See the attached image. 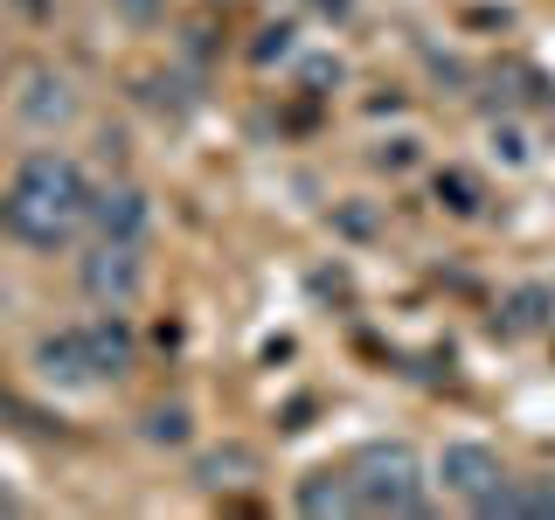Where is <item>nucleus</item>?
Masks as SVG:
<instances>
[{
  "instance_id": "f257e3e1",
  "label": "nucleus",
  "mask_w": 555,
  "mask_h": 520,
  "mask_svg": "<svg viewBox=\"0 0 555 520\" xmlns=\"http://www.w3.org/2000/svg\"><path fill=\"white\" fill-rule=\"evenodd\" d=\"M91 173H83L69 153H22L14 181L0 187V236L22 243V250H69L83 230H91Z\"/></svg>"
},
{
  "instance_id": "f03ea898",
  "label": "nucleus",
  "mask_w": 555,
  "mask_h": 520,
  "mask_svg": "<svg viewBox=\"0 0 555 520\" xmlns=\"http://www.w3.org/2000/svg\"><path fill=\"white\" fill-rule=\"evenodd\" d=\"M347 479H354V514H430V472L410 444H361L347 458Z\"/></svg>"
},
{
  "instance_id": "7ed1b4c3",
  "label": "nucleus",
  "mask_w": 555,
  "mask_h": 520,
  "mask_svg": "<svg viewBox=\"0 0 555 520\" xmlns=\"http://www.w3.org/2000/svg\"><path fill=\"white\" fill-rule=\"evenodd\" d=\"M77 291L104 312H126L146 291V243H118V236H91L77 257Z\"/></svg>"
},
{
  "instance_id": "20e7f679",
  "label": "nucleus",
  "mask_w": 555,
  "mask_h": 520,
  "mask_svg": "<svg viewBox=\"0 0 555 520\" xmlns=\"http://www.w3.org/2000/svg\"><path fill=\"white\" fill-rule=\"evenodd\" d=\"M438 485H444L451 499H465L473 514H486V499L507 485V465H500V451H493V444L459 438V444H444V451H438Z\"/></svg>"
},
{
  "instance_id": "39448f33",
  "label": "nucleus",
  "mask_w": 555,
  "mask_h": 520,
  "mask_svg": "<svg viewBox=\"0 0 555 520\" xmlns=\"http://www.w3.org/2000/svg\"><path fill=\"white\" fill-rule=\"evenodd\" d=\"M35 375L49 389H98V354H91V326H56L35 340Z\"/></svg>"
},
{
  "instance_id": "423d86ee",
  "label": "nucleus",
  "mask_w": 555,
  "mask_h": 520,
  "mask_svg": "<svg viewBox=\"0 0 555 520\" xmlns=\"http://www.w3.org/2000/svg\"><path fill=\"white\" fill-rule=\"evenodd\" d=\"M91 236H118V243H146L153 236V195L139 181H112L91 202Z\"/></svg>"
},
{
  "instance_id": "0eeeda50",
  "label": "nucleus",
  "mask_w": 555,
  "mask_h": 520,
  "mask_svg": "<svg viewBox=\"0 0 555 520\" xmlns=\"http://www.w3.org/2000/svg\"><path fill=\"white\" fill-rule=\"evenodd\" d=\"M83 326H91L98 381H118V375H132V361H139V340H132L126 312H104V306H98V320H83Z\"/></svg>"
},
{
  "instance_id": "6e6552de",
  "label": "nucleus",
  "mask_w": 555,
  "mask_h": 520,
  "mask_svg": "<svg viewBox=\"0 0 555 520\" xmlns=\"http://www.w3.org/2000/svg\"><path fill=\"white\" fill-rule=\"evenodd\" d=\"M14 112H22L28 126H69V118H77V91H69V77H56V69H35L28 91L14 98Z\"/></svg>"
},
{
  "instance_id": "1a4fd4ad",
  "label": "nucleus",
  "mask_w": 555,
  "mask_h": 520,
  "mask_svg": "<svg viewBox=\"0 0 555 520\" xmlns=\"http://www.w3.org/2000/svg\"><path fill=\"white\" fill-rule=\"evenodd\" d=\"M486 520H555V479H514L486 499Z\"/></svg>"
},
{
  "instance_id": "9d476101",
  "label": "nucleus",
  "mask_w": 555,
  "mask_h": 520,
  "mask_svg": "<svg viewBox=\"0 0 555 520\" xmlns=\"http://www.w3.org/2000/svg\"><path fill=\"white\" fill-rule=\"evenodd\" d=\"M292 507L299 514H354V479H347V465L306 472L299 485H292Z\"/></svg>"
},
{
  "instance_id": "9b49d317",
  "label": "nucleus",
  "mask_w": 555,
  "mask_h": 520,
  "mask_svg": "<svg viewBox=\"0 0 555 520\" xmlns=\"http://www.w3.org/2000/svg\"><path fill=\"white\" fill-rule=\"evenodd\" d=\"M548 320H555V291L548 285H520V291H507V306H500V334H507V340L542 334Z\"/></svg>"
},
{
  "instance_id": "f8f14e48",
  "label": "nucleus",
  "mask_w": 555,
  "mask_h": 520,
  "mask_svg": "<svg viewBox=\"0 0 555 520\" xmlns=\"http://www.w3.org/2000/svg\"><path fill=\"white\" fill-rule=\"evenodd\" d=\"M188 438H195V416H188V403H153L146 410V444H173V451H181Z\"/></svg>"
},
{
  "instance_id": "ddd939ff",
  "label": "nucleus",
  "mask_w": 555,
  "mask_h": 520,
  "mask_svg": "<svg viewBox=\"0 0 555 520\" xmlns=\"http://www.w3.org/2000/svg\"><path fill=\"white\" fill-rule=\"evenodd\" d=\"M438 195H451L459 216H473V181H465V173H438Z\"/></svg>"
},
{
  "instance_id": "4468645a",
  "label": "nucleus",
  "mask_w": 555,
  "mask_h": 520,
  "mask_svg": "<svg viewBox=\"0 0 555 520\" xmlns=\"http://www.w3.org/2000/svg\"><path fill=\"white\" fill-rule=\"evenodd\" d=\"M126 14L132 22H153V0H126Z\"/></svg>"
},
{
  "instance_id": "2eb2a0df",
  "label": "nucleus",
  "mask_w": 555,
  "mask_h": 520,
  "mask_svg": "<svg viewBox=\"0 0 555 520\" xmlns=\"http://www.w3.org/2000/svg\"><path fill=\"white\" fill-rule=\"evenodd\" d=\"M14 507H22V499H14V493H8V485H0V514H14Z\"/></svg>"
}]
</instances>
